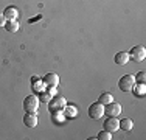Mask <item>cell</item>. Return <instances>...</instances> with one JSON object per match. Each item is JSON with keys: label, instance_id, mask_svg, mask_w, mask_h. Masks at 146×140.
<instances>
[{"label": "cell", "instance_id": "1", "mask_svg": "<svg viewBox=\"0 0 146 140\" xmlns=\"http://www.w3.org/2000/svg\"><path fill=\"white\" fill-rule=\"evenodd\" d=\"M23 111L28 114H36L39 111V98L36 95H28L23 100Z\"/></svg>", "mask_w": 146, "mask_h": 140}, {"label": "cell", "instance_id": "2", "mask_svg": "<svg viewBox=\"0 0 146 140\" xmlns=\"http://www.w3.org/2000/svg\"><path fill=\"white\" fill-rule=\"evenodd\" d=\"M65 106H67V101H65L64 97H51L50 101H48L50 112H62Z\"/></svg>", "mask_w": 146, "mask_h": 140}, {"label": "cell", "instance_id": "3", "mask_svg": "<svg viewBox=\"0 0 146 140\" xmlns=\"http://www.w3.org/2000/svg\"><path fill=\"white\" fill-rule=\"evenodd\" d=\"M134 84H135L134 75H123L120 78V81H118V89L123 90V92H131Z\"/></svg>", "mask_w": 146, "mask_h": 140}, {"label": "cell", "instance_id": "4", "mask_svg": "<svg viewBox=\"0 0 146 140\" xmlns=\"http://www.w3.org/2000/svg\"><path fill=\"white\" fill-rule=\"evenodd\" d=\"M127 55H129V59H132L134 62H141L146 58V50L143 45H135Z\"/></svg>", "mask_w": 146, "mask_h": 140}, {"label": "cell", "instance_id": "5", "mask_svg": "<svg viewBox=\"0 0 146 140\" xmlns=\"http://www.w3.org/2000/svg\"><path fill=\"white\" fill-rule=\"evenodd\" d=\"M103 115H104V106L100 101H96V103H93L89 106V117L92 118V120H100Z\"/></svg>", "mask_w": 146, "mask_h": 140}, {"label": "cell", "instance_id": "6", "mask_svg": "<svg viewBox=\"0 0 146 140\" xmlns=\"http://www.w3.org/2000/svg\"><path fill=\"white\" fill-rule=\"evenodd\" d=\"M104 114L107 115V117H118V115L121 114V106L115 101H110V103L104 104Z\"/></svg>", "mask_w": 146, "mask_h": 140}, {"label": "cell", "instance_id": "7", "mask_svg": "<svg viewBox=\"0 0 146 140\" xmlns=\"http://www.w3.org/2000/svg\"><path fill=\"white\" fill-rule=\"evenodd\" d=\"M42 83H44L45 87H58L59 86V76L56 75V73L50 72L42 78Z\"/></svg>", "mask_w": 146, "mask_h": 140}, {"label": "cell", "instance_id": "8", "mask_svg": "<svg viewBox=\"0 0 146 140\" xmlns=\"http://www.w3.org/2000/svg\"><path fill=\"white\" fill-rule=\"evenodd\" d=\"M104 129L109 132H115L117 129H120V123H118L117 117H107V120L104 121Z\"/></svg>", "mask_w": 146, "mask_h": 140}, {"label": "cell", "instance_id": "9", "mask_svg": "<svg viewBox=\"0 0 146 140\" xmlns=\"http://www.w3.org/2000/svg\"><path fill=\"white\" fill-rule=\"evenodd\" d=\"M54 87H47L45 90H40L39 93H37V98H39V101H44V103H48L50 101V98L54 95Z\"/></svg>", "mask_w": 146, "mask_h": 140}, {"label": "cell", "instance_id": "10", "mask_svg": "<svg viewBox=\"0 0 146 140\" xmlns=\"http://www.w3.org/2000/svg\"><path fill=\"white\" fill-rule=\"evenodd\" d=\"M3 16H5L6 20H17L19 9H17L16 6H8V8H5V11H3Z\"/></svg>", "mask_w": 146, "mask_h": 140}, {"label": "cell", "instance_id": "11", "mask_svg": "<svg viewBox=\"0 0 146 140\" xmlns=\"http://www.w3.org/2000/svg\"><path fill=\"white\" fill-rule=\"evenodd\" d=\"M23 123H25V126H28V128H34V126H37L36 114H28V112H27V114L23 115Z\"/></svg>", "mask_w": 146, "mask_h": 140}, {"label": "cell", "instance_id": "12", "mask_svg": "<svg viewBox=\"0 0 146 140\" xmlns=\"http://www.w3.org/2000/svg\"><path fill=\"white\" fill-rule=\"evenodd\" d=\"M115 62L118 65H124L129 62V55L126 53V51H118L115 55Z\"/></svg>", "mask_w": 146, "mask_h": 140}, {"label": "cell", "instance_id": "13", "mask_svg": "<svg viewBox=\"0 0 146 140\" xmlns=\"http://www.w3.org/2000/svg\"><path fill=\"white\" fill-rule=\"evenodd\" d=\"M3 28H5L6 31H9V33H16V31L19 30V22H17V20H6Z\"/></svg>", "mask_w": 146, "mask_h": 140}, {"label": "cell", "instance_id": "14", "mask_svg": "<svg viewBox=\"0 0 146 140\" xmlns=\"http://www.w3.org/2000/svg\"><path fill=\"white\" fill-rule=\"evenodd\" d=\"M62 114H64L65 118H73L78 115V109H76L75 106H65L64 111H62Z\"/></svg>", "mask_w": 146, "mask_h": 140}, {"label": "cell", "instance_id": "15", "mask_svg": "<svg viewBox=\"0 0 146 140\" xmlns=\"http://www.w3.org/2000/svg\"><path fill=\"white\" fill-rule=\"evenodd\" d=\"M118 123H120V129H123V131H131L132 126H134V121H132L131 118H123V120H118Z\"/></svg>", "mask_w": 146, "mask_h": 140}, {"label": "cell", "instance_id": "16", "mask_svg": "<svg viewBox=\"0 0 146 140\" xmlns=\"http://www.w3.org/2000/svg\"><path fill=\"white\" fill-rule=\"evenodd\" d=\"M145 84H140V83H137V86L134 84V87H132V92H134V95L135 97H145Z\"/></svg>", "mask_w": 146, "mask_h": 140}, {"label": "cell", "instance_id": "17", "mask_svg": "<svg viewBox=\"0 0 146 140\" xmlns=\"http://www.w3.org/2000/svg\"><path fill=\"white\" fill-rule=\"evenodd\" d=\"M98 101L104 106V104L113 101V95H112V93H107V92H106V93H101V95H100V98H98Z\"/></svg>", "mask_w": 146, "mask_h": 140}, {"label": "cell", "instance_id": "18", "mask_svg": "<svg viewBox=\"0 0 146 140\" xmlns=\"http://www.w3.org/2000/svg\"><path fill=\"white\" fill-rule=\"evenodd\" d=\"M51 114H53V121H54V123H58V125H61L62 121L65 120V117H64L62 112H51Z\"/></svg>", "mask_w": 146, "mask_h": 140}, {"label": "cell", "instance_id": "19", "mask_svg": "<svg viewBox=\"0 0 146 140\" xmlns=\"http://www.w3.org/2000/svg\"><path fill=\"white\" fill-rule=\"evenodd\" d=\"M96 139H100V140H110V139H112V132H109V131L104 129V131H101L98 134V137H96Z\"/></svg>", "mask_w": 146, "mask_h": 140}, {"label": "cell", "instance_id": "20", "mask_svg": "<svg viewBox=\"0 0 146 140\" xmlns=\"http://www.w3.org/2000/svg\"><path fill=\"white\" fill-rule=\"evenodd\" d=\"M134 78H135V83H140V84H145L146 75H145V72H138L137 75L134 76Z\"/></svg>", "mask_w": 146, "mask_h": 140}, {"label": "cell", "instance_id": "21", "mask_svg": "<svg viewBox=\"0 0 146 140\" xmlns=\"http://www.w3.org/2000/svg\"><path fill=\"white\" fill-rule=\"evenodd\" d=\"M5 22H6L5 16H3V13H0V27H3V25H5Z\"/></svg>", "mask_w": 146, "mask_h": 140}, {"label": "cell", "instance_id": "22", "mask_svg": "<svg viewBox=\"0 0 146 140\" xmlns=\"http://www.w3.org/2000/svg\"><path fill=\"white\" fill-rule=\"evenodd\" d=\"M37 81H40L39 76H33V78H31V84H34V83H37Z\"/></svg>", "mask_w": 146, "mask_h": 140}]
</instances>
